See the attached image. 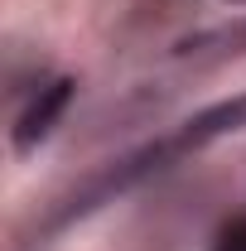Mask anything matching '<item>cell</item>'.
Instances as JSON below:
<instances>
[{
  "label": "cell",
  "mask_w": 246,
  "mask_h": 251,
  "mask_svg": "<svg viewBox=\"0 0 246 251\" xmlns=\"http://www.w3.org/2000/svg\"><path fill=\"white\" fill-rule=\"evenodd\" d=\"M188 155H198V145H193V135H188L184 121H179L174 130H164V135H154V140H145V145H135V150H125V155L106 159L101 169H92L87 179H77V184L68 188V193H63L44 218L34 222V242H49V237L68 232L73 222L101 213L106 203H116L121 193L150 184L154 174H164V169L184 164Z\"/></svg>",
  "instance_id": "obj_1"
},
{
  "label": "cell",
  "mask_w": 246,
  "mask_h": 251,
  "mask_svg": "<svg viewBox=\"0 0 246 251\" xmlns=\"http://www.w3.org/2000/svg\"><path fill=\"white\" fill-rule=\"evenodd\" d=\"M73 97H77V77H68V73L44 77L39 87H29L25 101H20V111H15V126H10V150H15V155H34V150L63 126Z\"/></svg>",
  "instance_id": "obj_2"
},
{
  "label": "cell",
  "mask_w": 246,
  "mask_h": 251,
  "mask_svg": "<svg viewBox=\"0 0 246 251\" xmlns=\"http://www.w3.org/2000/svg\"><path fill=\"white\" fill-rule=\"evenodd\" d=\"M242 53H246V20L222 25V29H203V34L179 39V44L169 49V58H174V63H198V68H217V63L242 58Z\"/></svg>",
  "instance_id": "obj_3"
},
{
  "label": "cell",
  "mask_w": 246,
  "mask_h": 251,
  "mask_svg": "<svg viewBox=\"0 0 246 251\" xmlns=\"http://www.w3.org/2000/svg\"><path fill=\"white\" fill-rule=\"evenodd\" d=\"M208 251H246V213H237V218L222 222V227L213 232V247Z\"/></svg>",
  "instance_id": "obj_4"
},
{
  "label": "cell",
  "mask_w": 246,
  "mask_h": 251,
  "mask_svg": "<svg viewBox=\"0 0 246 251\" xmlns=\"http://www.w3.org/2000/svg\"><path fill=\"white\" fill-rule=\"evenodd\" d=\"M222 5H246V0H222Z\"/></svg>",
  "instance_id": "obj_5"
}]
</instances>
